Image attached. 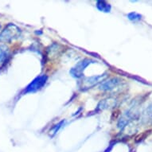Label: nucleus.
<instances>
[{
    "instance_id": "6",
    "label": "nucleus",
    "mask_w": 152,
    "mask_h": 152,
    "mask_svg": "<svg viewBox=\"0 0 152 152\" xmlns=\"http://www.w3.org/2000/svg\"><path fill=\"white\" fill-rule=\"evenodd\" d=\"M121 83H122V80L120 78H111L109 80H104L99 86V89L105 91V92L112 91V90L115 89V88H117Z\"/></svg>"
},
{
    "instance_id": "3",
    "label": "nucleus",
    "mask_w": 152,
    "mask_h": 152,
    "mask_svg": "<svg viewBox=\"0 0 152 152\" xmlns=\"http://www.w3.org/2000/svg\"><path fill=\"white\" fill-rule=\"evenodd\" d=\"M48 80V77L46 75H40L36 78H34L31 82L26 88V93H33L42 89L44 85L46 84Z\"/></svg>"
},
{
    "instance_id": "7",
    "label": "nucleus",
    "mask_w": 152,
    "mask_h": 152,
    "mask_svg": "<svg viewBox=\"0 0 152 152\" xmlns=\"http://www.w3.org/2000/svg\"><path fill=\"white\" fill-rule=\"evenodd\" d=\"M117 105V100L115 98H107L104 100H101L97 105L98 110H104L112 108V107H115Z\"/></svg>"
},
{
    "instance_id": "2",
    "label": "nucleus",
    "mask_w": 152,
    "mask_h": 152,
    "mask_svg": "<svg viewBox=\"0 0 152 152\" xmlns=\"http://www.w3.org/2000/svg\"><path fill=\"white\" fill-rule=\"evenodd\" d=\"M107 77V73H104V74L101 75H96V76H92V77L83 78L78 84V86H79L80 89L83 90V91H85V90L92 88V87H94L95 85H98L100 83L101 84L104 80H105Z\"/></svg>"
},
{
    "instance_id": "1",
    "label": "nucleus",
    "mask_w": 152,
    "mask_h": 152,
    "mask_svg": "<svg viewBox=\"0 0 152 152\" xmlns=\"http://www.w3.org/2000/svg\"><path fill=\"white\" fill-rule=\"evenodd\" d=\"M21 30L13 23L8 24L4 30L0 34V42L3 43H9L20 37Z\"/></svg>"
},
{
    "instance_id": "5",
    "label": "nucleus",
    "mask_w": 152,
    "mask_h": 152,
    "mask_svg": "<svg viewBox=\"0 0 152 152\" xmlns=\"http://www.w3.org/2000/svg\"><path fill=\"white\" fill-rule=\"evenodd\" d=\"M136 117H137V113H136V111L134 110V108L127 110V112L124 113V115L120 117L118 121L117 127L120 129H124Z\"/></svg>"
},
{
    "instance_id": "10",
    "label": "nucleus",
    "mask_w": 152,
    "mask_h": 152,
    "mask_svg": "<svg viewBox=\"0 0 152 152\" xmlns=\"http://www.w3.org/2000/svg\"><path fill=\"white\" fill-rule=\"evenodd\" d=\"M127 18L129 20L132 21V22H137L142 18V15L136 12H131L127 15Z\"/></svg>"
},
{
    "instance_id": "4",
    "label": "nucleus",
    "mask_w": 152,
    "mask_h": 152,
    "mask_svg": "<svg viewBox=\"0 0 152 152\" xmlns=\"http://www.w3.org/2000/svg\"><path fill=\"white\" fill-rule=\"evenodd\" d=\"M93 62H94V61L91 60V59H84V60L80 61L75 65L74 67H72L70 69V74L74 78H77V79L81 78L84 76V71L85 69Z\"/></svg>"
},
{
    "instance_id": "8",
    "label": "nucleus",
    "mask_w": 152,
    "mask_h": 152,
    "mask_svg": "<svg viewBox=\"0 0 152 152\" xmlns=\"http://www.w3.org/2000/svg\"><path fill=\"white\" fill-rule=\"evenodd\" d=\"M96 7L100 11L104 13H109L111 11V5L104 0H98L96 2Z\"/></svg>"
},
{
    "instance_id": "13",
    "label": "nucleus",
    "mask_w": 152,
    "mask_h": 152,
    "mask_svg": "<svg viewBox=\"0 0 152 152\" xmlns=\"http://www.w3.org/2000/svg\"><path fill=\"white\" fill-rule=\"evenodd\" d=\"M0 30H1V26H0Z\"/></svg>"
},
{
    "instance_id": "12",
    "label": "nucleus",
    "mask_w": 152,
    "mask_h": 152,
    "mask_svg": "<svg viewBox=\"0 0 152 152\" xmlns=\"http://www.w3.org/2000/svg\"><path fill=\"white\" fill-rule=\"evenodd\" d=\"M63 123H65V121H61V122L59 123L58 125H56V126H55V127L53 128V134H56V133L58 132V130H59V128L61 127V125L63 124Z\"/></svg>"
},
{
    "instance_id": "9",
    "label": "nucleus",
    "mask_w": 152,
    "mask_h": 152,
    "mask_svg": "<svg viewBox=\"0 0 152 152\" xmlns=\"http://www.w3.org/2000/svg\"><path fill=\"white\" fill-rule=\"evenodd\" d=\"M8 56H9V53H8L7 48L3 45H0V63L5 62Z\"/></svg>"
},
{
    "instance_id": "11",
    "label": "nucleus",
    "mask_w": 152,
    "mask_h": 152,
    "mask_svg": "<svg viewBox=\"0 0 152 152\" xmlns=\"http://www.w3.org/2000/svg\"><path fill=\"white\" fill-rule=\"evenodd\" d=\"M144 115L147 117H148L149 121L151 122V124H152V104L150 105L149 107L146 109V111L144 112Z\"/></svg>"
}]
</instances>
